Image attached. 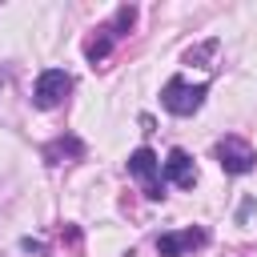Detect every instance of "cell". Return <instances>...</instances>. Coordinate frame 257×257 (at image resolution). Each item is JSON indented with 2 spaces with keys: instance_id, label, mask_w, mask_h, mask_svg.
Wrapping results in <instances>:
<instances>
[{
  "instance_id": "30bf717a",
  "label": "cell",
  "mask_w": 257,
  "mask_h": 257,
  "mask_svg": "<svg viewBox=\"0 0 257 257\" xmlns=\"http://www.w3.org/2000/svg\"><path fill=\"white\" fill-rule=\"evenodd\" d=\"M8 84V64H0V88Z\"/></svg>"
},
{
  "instance_id": "3957f363",
  "label": "cell",
  "mask_w": 257,
  "mask_h": 257,
  "mask_svg": "<svg viewBox=\"0 0 257 257\" xmlns=\"http://www.w3.org/2000/svg\"><path fill=\"white\" fill-rule=\"evenodd\" d=\"M217 161H221L225 173L241 177V173H249V169L257 165V153H253L241 137H221V141H217Z\"/></svg>"
},
{
  "instance_id": "52a82bcc",
  "label": "cell",
  "mask_w": 257,
  "mask_h": 257,
  "mask_svg": "<svg viewBox=\"0 0 257 257\" xmlns=\"http://www.w3.org/2000/svg\"><path fill=\"white\" fill-rule=\"evenodd\" d=\"M133 24H137V8H133V4H120V8L112 12V24H104V28H108L112 40H116V36H124Z\"/></svg>"
},
{
  "instance_id": "277c9868",
  "label": "cell",
  "mask_w": 257,
  "mask_h": 257,
  "mask_svg": "<svg viewBox=\"0 0 257 257\" xmlns=\"http://www.w3.org/2000/svg\"><path fill=\"white\" fill-rule=\"evenodd\" d=\"M128 173L145 181V193H149L153 201H157V197H165V193H161V185H165V181H157V177H161V161H157V153H153V149H137V153L128 157Z\"/></svg>"
},
{
  "instance_id": "8992f818",
  "label": "cell",
  "mask_w": 257,
  "mask_h": 257,
  "mask_svg": "<svg viewBox=\"0 0 257 257\" xmlns=\"http://www.w3.org/2000/svg\"><path fill=\"white\" fill-rule=\"evenodd\" d=\"M165 181H169V185H177V189H189V185L197 181L193 157H189L185 149H173V153L165 157Z\"/></svg>"
},
{
  "instance_id": "ba28073f",
  "label": "cell",
  "mask_w": 257,
  "mask_h": 257,
  "mask_svg": "<svg viewBox=\"0 0 257 257\" xmlns=\"http://www.w3.org/2000/svg\"><path fill=\"white\" fill-rule=\"evenodd\" d=\"M64 153H72V157H80V153H84V145H80L76 137H60V141H52V145L44 149V157H48L52 165H60V157H64Z\"/></svg>"
},
{
  "instance_id": "7a4b0ae2",
  "label": "cell",
  "mask_w": 257,
  "mask_h": 257,
  "mask_svg": "<svg viewBox=\"0 0 257 257\" xmlns=\"http://www.w3.org/2000/svg\"><path fill=\"white\" fill-rule=\"evenodd\" d=\"M68 88H72V76L64 68H44L36 76V84H32V104L36 108H56L68 96Z\"/></svg>"
},
{
  "instance_id": "5b68a950",
  "label": "cell",
  "mask_w": 257,
  "mask_h": 257,
  "mask_svg": "<svg viewBox=\"0 0 257 257\" xmlns=\"http://www.w3.org/2000/svg\"><path fill=\"white\" fill-rule=\"evenodd\" d=\"M205 241H209V233H205V229L161 233V237H157V253H161V257H181V253H189V249H201Z\"/></svg>"
},
{
  "instance_id": "9c48e42d",
  "label": "cell",
  "mask_w": 257,
  "mask_h": 257,
  "mask_svg": "<svg viewBox=\"0 0 257 257\" xmlns=\"http://www.w3.org/2000/svg\"><path fill=\"white\" fill-rule=\"evenodd\" d=\"M108 48H112V32H108V28H100V36H96V40H88V48H84V52H88V60L96 64V60H104V56H108Z\"/></svg>"
},
{
  "instance_id": "6da1fadb",
  "label": "cell",
  "mask_w": 257,
  "mask_h": 257,
  "mask_svg": "<svg viewBox=\"0 0 257 257\" xmlns=\"http://www.w3.org/2000/svg\"><path fill=\"white\" fill-rule=\"evenodd\" d=\"M205 92H209V84H189V80L173 76V80L161 88V104H165L173 116H193V112L205 104Z\"/></svg>"
}]
</instances>
